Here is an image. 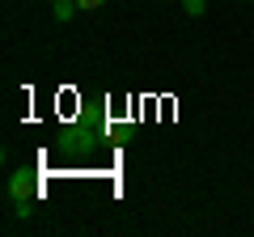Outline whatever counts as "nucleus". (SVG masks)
<instances>
[{
  "instance_id": "1",
  "label": "nucleus",
  "mask_w": 254,
  "mask_h": 237,
  "mask_svg": "<svg viewBox=\"0 0 254 237\" xmlns=\"http://www.w3.org/2000/svg\"><path fill=\"white\" fill-rule=\"evenodd\" d=\"M38 195H43V182H38L34 170L9 174V199H13V212H17V216H30V208H34Z\"/></svg>"
},
{
  "instance_id": "2",
  "label": "nucleus",
  "mask_w": 254,
  "mask_h": 237,
  "mask_svg": "<svg viewBox=\"0 0 254 237\" xmlns=\"http://www.w3.org/2000/svg\"><path fill=\"white\" fill-rule=\"evenodd\" d=\"M81 9L76 0H51V13H55V21H72V13Z\"/></svg>"
},
{
  "instance_id": "3",
  "label": "nucleus",
  "mask_w": 254,
  "mask_h": 237,
  "mask_svg": "<svg viewBox=\"0 0 254 237\" xmlns=\"http://www.w3.org/2000/svg\"><path fill=\"white\" fill-rule=\"evenodd\" d=\"M182 9H187L190 17H203V9H208V0H182Z\"/></svg>"
},
{
  "instance_id": "4",
  "label": "nucleus",
  "mask_w": 254,
  "mask_h": 237,
  "mask_svg": "<svg viewBox=\"0 0 254 237\" xmlns=\"http://www.w3.org/2000/svg\"><path fill=\"white\" fill-rule=\"evenodd\" d=\"M76 4H81V9H102L106 0H76Z\"/></svg>"
}]
</instances>
